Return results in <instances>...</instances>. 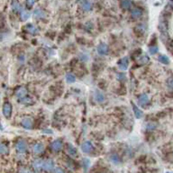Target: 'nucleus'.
Segmentation results:
<instances>
[{
  "label": "nucleus",
  "mask_w": 173,
  "mask_h": 173,
  "mask_svg": "<svg viewBox=\"0 0 173 173\" xmlns=\"http://www.w3.org/2000/svg\"><path fill=\"white\" fill-rule=\"evenodd\" d=\"M3 114L6 118H9L12 114V106L10 103H5L3 106Z\"/></svg>",
  "instance_id": "1a4fd4ad"
},
{
  "label": "nucleus",
  "mask_w": 173,
  "mask_h": 173,
  "mask_svg": "<svg viewBox=\"0 0 173 173\" xmlns=\"http://www.w3.org/2000/svg\"><path fill=\"white\" fill-rule=\"evenodd\" d=\"M16 150L18 153H24L27 150L26 142L23 139H19L16 143Z\"/></svg>",
  "instance_id": "f257e3e1"
},
{
  "label": "nucleus",
  "mask_w": 173,
  "mask_h": 173,
  "mask_svg": "<svg viewBox=\"0 0 173 173\" xmlns=\"http://www.w3.org/2000/svg\"><path fill=\"white\" fill-rule=\"evenodd\" d=\"M166 173H172V172H169V171H167Z\"/></svg>",
  "instance_id": "4c0bfd02"
},
{
  "label": "nucleus",
  "mask_w": 173,
  "mask_h": 173,
  "mask_svg": "<svg viewBox=\"0 0 173 173\" xmlns=\"http://www.w3.org/2000/svg\"><path fill=\"white\" fill-rule=\"evenodd\" d=\"M34 16L36 19H43L46 17V13L41 8H37L34 13Z\"/></svg>",
  "instance_id": "ddd939ff"
},
{
  "label": "nucleus",
  "mask_w": 173,
  "mask_h": 173,
  "mask_svg": "<svg viewBox=\"0 0 173 173\" xmlns=\"http://www.w3.org/2000/svg\"><path fill=\"white\" fill-rule=\"evenodd\" d=\"M29 17H30V13H29L28 11L23 10L21 13V19L23 21H27L29 19Z\"/></svg>",
  "instance_id": "393cba45"
},
{
  "label": "nucleus",
  "mask_w": 173,
  "mask_h": 173,
  "mask_svg": "<svg viewBox=\"0 0 173 173\" xmlns=\"http://www.w3.org/2000/svg\"><path fill=\"white\" fill-rule=\"evenodd\" d=\"M33 152L35 153V154H40L43 152V150H44V146H43V144L41 143V142H37L35 144H34L33 146Z\"/></svg>",
  "instance_id": "f8f14e48"
},
{
  "label": "nucleus",
  "mask_w": 173,
  "mask_h": 173,
  "mask_svg": "<svg viewBox=\"0 0 173 173\" xmlns=\"http://www.w3.org/2000/svg\"><path fill=\"white\" fill-rule=\"evenodd\" d=\"M122 79H125V76H124V74H123V73H121V74H119L118 75V79L119 80H122Z\"/></svg>",
  "instance_id": "c9c22d12"
},
{
  "label": "nucleus",
  "mask_w": 173,
  "mask_h": 173,
  "mask_svg": "<svg viewBox=\"0 0 173 173\" xmlns=\"http://www.w3.org/2000/svg\"><path fill=\"white\" fill-rule=\"evenodd\" d=\"M16 97H17L19 100H21V99L26 97H27V89L24 88V86H21V88H19V89L16 90Z\"/></svg>",
  "instance_id": "6e6552de"
},
{
  "label": "nucleus",
  "mask_w": 173,
  "mask_h": 173,
  "mask_svg": "<svg viewBox=\"0 0 173 173\" xmlns=\"http://www.w3.org/2000/svg\"><path fill=\"white\" fill-rule=\"evenodd\" d=\"M95 98H96V100L97 101V102H99V103H102V102H104L105 101V96H104V94H102L100 91H96V94H95Z\"/></svg>",
  "instance_id": "4be33fe9"
},
{
  "label": "nucleus",
  "mask_w": 173,
  "mask_h": 173,
  "mask_svg": "<svg viewBox=\"0 0 173 173\" xmlns=\"http://www.w3.org/2000/svg\"><path fill=\"white\" fill-rule=\"evenodd\" d=\"M80 5L84 11H89L92 9V4L89 1H82L80 2Z\"/></svg>",
  "instance_id": "6ab92c4d"
},
{
  "label": "nucleus",
  "mask_w": 173,
  "mask_h": 173,
  "mask_svg": "<svg viewBox=\"0 0 173 173\" xmlns=\"http://www.w3.org/2000/svg\"><path fill=\"white\" fill-rule=\"evenodd\" d=\"M26 5H27L28 7H32L34 5V1H27L26 2Z\"/></svg>",
  "instance_id": "f704fd0d"
},
{
  "label": "nucleus",
  "mask_w": 173,
  "mask_h": 173,
  "mask_svg": "<svg viewBox=\"0 0 173 173\" xmlns=\"http://www.w3.org/2000/svg\"><path fill=\"white\" fill-rule=\"evenodd\" d=\"M118 67L120 68V69L122 70H126L128 69V65H129V60L128 58L124 57L123 58V59H121L119 61H118Z\"/></svg>",
  "instance_id": "9b49d317"
},
{
  "label": "nucleus",
  "mask_w": 173,
  "mask_h": 173,
  "mask_svg": "<svg viewBox=\"0 0 173 173\" xmlns=\"http://www.w3.org/2000/svg\"><path fill=\"white\" fill-rule=\"evenodd\" d=\"M20 102H21L22 104H26V105L33 104V103H34V102H33V99L30 98V97H26L21 99V100H20Z\"/></svg>",
  "instance_id": "bb28decb"
},
{
  "label": "nucleus",
  "mask_w": 173,
  "mask_h": 173,
  "mask_svg": "<svg viewBox=\"0 0 173 173\" xmlns=\"http://www.w3.org/2000/svg\"><path fill=\"white\" fill-rule=\"evenodd\" d=\"M50 147L54 152H60L63 147V143L61 140H55L51 143Z\"/></svg>",
  "instance_id": "20e7f679"
},
{
  "label": "nucleus",
  "mask_w": 173,
  "mask_h": 173,
  "mask_svg": "<svg viewBox=\"0 0 173 173\" xmlns=\"http://www.w3.org/2000/svg\"><path fill=\"white\" fill-rule=\"evenodd\" d=\"M158 61L162 64H169V59L166 55H160L158 57Z\"/></svg>",
  "instance_id": "5701e85b"
},
{
  "label": "nucleus",
  "mask_w": 173,
  "mask_h": 173,
  "mask_svg": "<svg viewBox=\"0 0 173 173\" xmlns=\"http://www.w3.org/2000/svg\"><path fill=\"white\" fill-rule=\"evenodd\" d=\"M81 150L86 152V153H89L93 151V144L89 141H86L81 144Z\"/></svg>",
  "instance_id": "39448f33"
},
{
  "label": "nucleus",
  "mask_w": 173,
  "mask_h": 173,
  "mask_svg": "<svg viewBox=\"0 0 173 173\" xmlns=\"http://www.w3.org/2000/svg\"><path fill=\"white\" fill-rule=\"evenodd\" d=\"M8 153V148L3 143H0V154H6Z\"/></svg>",
  "instance_id": "a878e982"
},
{
  "label": "nucleus",
  "mask_w": 173,
  "mask_h": 173,
  "mask_svg": "<svg viewBox=\"0 0 173 173\" xmlns=\"http://www.w3.org/2000/svg\"><path fill=\"white\" fill-rule=\"evenodd\" d=\"M97 50L98 54L99 55H102V56L107 55L108 53V51H109L108 46L106 44V43H100V44L97 46Z\"/></svg>",
  "instance_id": "0eeeda50"
},
{
  "label": "nucleus",
  "mask_w": 173,
  "mask_h": 173,
  "mask_svg": "<svg viewBox=\"0 0 173 173\" xmlns=\"http://www.w3.org/2000/svg\"><path fill=\"white\" fill-rule=\"evenodd\" d=\"M132 106H133V110H134V115L136 117V118H142V111L140 110L134 103H132Z\"/></svg>",
  "instance_id": "412c9836"
},
{
  "label": "nucleus",
  "mask_w": 173,
  "mask_h": 173,
  "mask_svg": "<svg viewBox=\"0 0 173 173\" xmlns=\"http://www.w3.org/2000/svg\"><path fill=\"white\" fill-rule=\"evenodd\" d=\"M138 103L141 107H144L149 105L150 103V98L148 97L147 94H142L139 97H138Z\"/></svg>",
  "instance_id": "7ed1b4c3"
},
{
  "label": "nucleus",
  "mask_w": 173,
  "mask_h": 173,
  "mask_svg": "<svg viewBox=\"0 0 173 173\" xmlns=\"http://www.w3.org/2000/svg\"><path fill=\"white\" fill-rule=\"evenodd\" d=\"M43 133H48V134H51L52 132H51V131H46V130H44V131H43Z\"/></svg>",
  "instance_id": "e433bc0d"
},
{
  "label": "nucleus",
  "mask_w": 173,
  "mask_h": 173,
  "mask_svg": "<svg viewBox=\"0 0 173 173\" xmlns=\"http://www.w3.org/2000/svg\"><path fill=\"white\" fill-rule=\"evenodd\" d=\"M109 160H110V162H111L112 163H114V164H115V165H117V164H119V163L121 162V160H120L119 156H118L117 154H115V153L110 155Z\"/></svg>",
  "instance_id": "f3484780"
},
{
  "label": "nucleus",
  "mask_w": 173,
  "mask_h": 173,
  "mask_svg": "<svg viewBox=\"0 0 173 173\" xmlns=\"http://www.w3.org/2000/svg\"><path fill=\"white\" fill-rule=\"evenodd\" d=\"M66 80L68 83H73L76 81V77L74 74H72V73H67L66 75Z\"/></svg>",
  "instance_id": "b1692460"
},
{
  "label": "nucleus",
  "mask_w": 173,
  "mask_h": 173,
  "mask_svg": "<svg viewBox=\"0 0 173 173\" xmlns=\"http://www.w3.org/2000/svg\"><path fill=\"white\" fill-rule=\"evenodd\" d=\"M21 124L24 128L25 129H32L33 126H34V123H33V120L31 118L29 117H26V118H24L22 121H21Z\"/></svg>",
  "instance_id": "9d476101"
},
{
  "label": "nucleus",
  "mask_w": 173,
  "mask_h": 173,
  "mask_svg": "<svg viewBox=\"0 0 173 173\" xmlns=\"http://www.w3.org/2000/svg\"><path fill=\"white\" fill-rule=\"evenodd\" d=\"M18 173H33L31 169H29L28 168L25 167H21L18 170Z\"/></svg>",
  "instance_id": "c85d7f7f"
},
{
  "label": "nucleus",
  "mask_w": 173,
  "mask_h": 173,
  "mask_svg": "<svg viewBox=\"0 0 173 173\" xmlns=\"http://www.w3.org/2000/svg\"><path fill=\"white\" fill-rule=\"evenodd\" d=\"M167 86L170 90H173V78H170L167 81Z\"/></svg>",
  "instance_id": "2f4dec72"
},
{
  "label": "nucleus",
  "mask_w": 173,
  "mask_h": 173,
  "mask_svg": "<svg viewBox=\"0 0 173 173\" xmlns=\"http://www.w3.org/2000/svg\"><path fill=\"white\" fill-rule=\"evenodd\" d=\"M89 164H90V162H89V159H84L83 160V166L85 168H89Z\"/></svg>",
  "instance_id": "473e14b6"
},
{
  "label": "nucleus",
  "mask_w": 173,
  "mask_h": 173,
  "mask_svg": "<svg viewBox=\"0 0 173 173\" xmlns=\"http://www.w3.org/2000/svg\"><path fill=\"white\" fill-rule=\"evenodd\" d=\"M54 173H64V170L61 167H58L54 169Z\"/></svg>",
  "instance_id": "72a5a7b5"
},
{
  "label": "nucleus",
  "mask_w": 173,
  "mask_h": 173,
  "mask_svg": "<svg viewBox=\"0 0 173 173\" xmlns=\"http://www.w3.org/2000/svg\"><path fill=\"white\" fill-rule=\"evenodd\" d=\"M25 28H26V31H27L29 34H35L38 32V30H37V27H36V26H34L33 24H27Z\"/></svg>",
  "instance_id": "a211bd4d"
},
{
  "label": "nucleus",
  "mask_w": 173,
  "mask_h": 173,
  "mask_svg": "<svg viewBox=\"0 0 173 173\" xmlns=\"http://www.w3.org/2000/svg\"><path fill=\"white\" fill-rule=\"evenodd\" d=\"M131 16L133 18H139L142 16V9H140L139 7H135V8H133L131 10Z\"/></svg>",
  "instance_id": "4468645a"
},
{
  "label": "nucleus",
  "mask_w": 173,
  "mask_h": 173,
  "mask_svg": "<svg viewBox=\"0 0 173 173\" xmlns=\"http://www.w3.org/2000/svg\"><path fill=\"white\" fill-rule=\"evenodd\" d=\"M136 61L139 65H144L149 61V58H148L147 55H142V56L138 57V59H137Z\"/></svg>",
  "instance_id": "dca6fc26"
},
{
  "label": "nucleus",
  "mask_w": 173,
  "mask_h": 173,
  "mask_svg": "<svg viewBox=\"0 0 173 173\" xmlns=\"http://www.w3.org/2000/svg\"><path fill=\"white\" fill-rule=\"evenodd\" d=\"M149 52H150L152 55H154V54H156V53L158 52V47H157L156 45L150 47V48H149Z\"/></svg>",
  "instance_id": "c756f323"
},
{
  "label": "nucleus",
  "mask_w": 173,
  "mask_h": 173,
  "mask_svg": "<svg viewBox=\"0 0 173 173\" xmlns=\"http://www.w3.org/2000/svg\"><path fill=\"white\" fill-rule=\"evenodd\" d=\"M12 9L14 12H16V13H22V11L24 10L22 6L18 3V2H12Z\"/></svg>",
  "instance_id": "aec40b11"
},
{
  "label": "nucleus",
  "mask_w": 173,
  "mask_h": 173,
  "mask_svg": "<svg viewBox=\"0 0 173 173\" xmlns=\"http://www.w3.org/2000/svg\"><path fill=\"white\" fill-rule=\"evenodd\" d=\"M42 165H43V161L40 160V159H36L32 163V166L36 173H39L42 169Z\"/></svg>",
  "instance_id": "423d86ee"
},
{
  "label": "nucleus",
  "mask_w": 173,
  "mask_h": 173,
  "mask_svg": "<svg viewBox=\"0 0 173 173\" xmlns=\"http://www.w3.org/2000/svg\"><path fill=\"white\" fill-rule=\"evenodd\" d=\"M132 6V2L131 1H123L121 2V6L124 9H127V8H130Z\"/></svg>",
  "instance_id": "cd10ccee"
},
{
  "label": "nucleus",
  "mask_w": 173,
  "mask_h": 173,
  "mask_svg": "<svg viewBox=\"0 0 173 173\" xmlns=\"http://www.w3.org/2000/svg\"><path fill=\"white\" fill-rule=\"evenodd\" d=\"M157 127V124H155V123H149L148 124H147V130H149V131H152V130H154L155 128Z\"/></svg>",
  "instance_id": "7c9ffc66"
},
{
  "label": "nucleus",
  "mask_w": 173,
  "mask_h": 173,
  "mask_svg": "<svg viewBox=\"0 0 173 173\" xmlns=\"http://www.w3.org/2000/svg\"><path fill=\"white\" fill-rule=\"evenodd\" d=\"M67 152L72 158H74V157L77 156V150L75 149L74 146H72L71 144H69V145H68V147H67Z\"/></svg>",
  "instance_id": "2eb2a0df"
},
{
  "label": "nucleus",
  "mask_w": 173,
  "mask_h": 173,
  "mask_svg": "<svg viewBox=\"0 0 173 173\" xmlns=\"http://www.w3.org/2000/svg\"><path fill=\"white\" fill-rule=\"evenodd\" d=\"M55 168V163L51 159H48V160L43 162V165H42V169L46 171V172H51Z\"/></svg>",
  "instance_id": "f03ea898"
}]
</instances>
